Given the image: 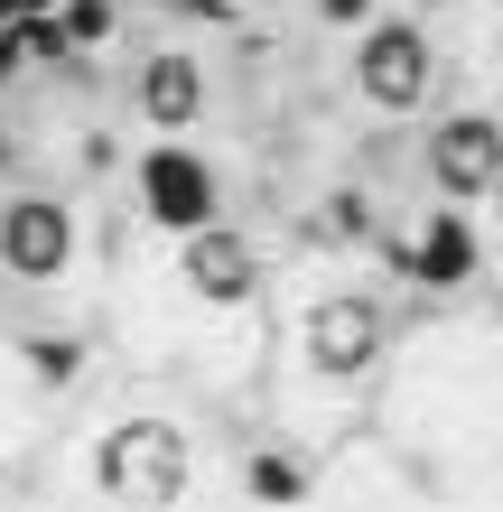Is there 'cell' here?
I'll list each match as a JSON object with an SVG mask.
<instances>
[{
    "mask_svg": "<svg viewBox=\"0 0 503 512\" xmlns=\"http://www.w3.org/2000/svg\"><path fill=\"white\" fill-rule=\"evenodd\" d=\"M373 261H382V280H401L420 308H466V298L485 289V270H494V233H485L476 205L420 196L401 224L373 233Z\"/></svg>",
    "mask_w": 503,
    "mask_h": 512,
    "instance_id": "cell-1",
    "label": "cell"
},
{
    "mask_svg": "<svg viewBox=\"0 0 503 512\" xmlns=\"http://www.w3.org/2000/svg\"><path fill=\"white\" fill-rule=\"evenodd\" d=\"M122 112L140 131H205V112H215V66H205V47L196 38H150L131 56Z\"/></svg>",
    "mask_w": 503,
    "mask_h": 512,
    "instance_id": "cell-8",
    "label": "cell"
},
{
    "mask_svg": "<svg viewBox=\"0 0 503 512\" xmlns=\"http://www.w3.org/2000/svg\"><path fill=\"white\" fill-rule=\"evenodd\" d=\"M494 177H503V103H448V112H429V131H420V187L457 196V205H485Z\"/></svg>",
    "mask_w": 503,
    "mask_h": 512,
    "instance_id": "cell-7",
    "label": "cell"
},
{
    "mask_svg": "<svg viewBox=\"0 0 503 512\" xmlns=\"http://www.w3.org/2000/svg\"><path fill=\"white\" fill-rule=\"evenodd\" d=\"M476 10H503V0H476Z\"/></svg>",
    "mask_w": 503,
    "mask_h": 512,
    "instance_id": "cell-16",
    "label": "cell"
},
{
    "mask_svg": "<svg viewBox=\"0 0 503 512\" xmlns=\"http://www.w3.org/2000/svg\"><path fill=\"white\" fill-rule=\"evenodd\" d=\"M10 485H19V475H10V447H0V503H10Z\"/></svg>",
    "mask_w": 503,
    "mask_h": 512,
    "instance_id": "cell-15",
    "label": "cell"
},
{
    "mask_svg": "<svg viewBox=\"0 0 503 512\" xmlns=\"http://www.w3.org/2000/svg\"><path fill=\"white\" fill-rule=\"evenodd\" d=\"M84 270V205L66 177H10L0 196V280L47 298Z\"/></svg>",
    "mask_w": 503,
    "mask_h": 512,
    "instance_id": "cell-5",
    "label": "cell"
},
{
    "mask_svg": "<svg viewBox=\"0 0 503 512\" xmlns=\"http://www.w3.org/2000/svg\"><path fill=\"white\" fill-rule=\"evenodd\" d=\"M159 280H168V298H177L196 326H205V317H233V308H261V298L280 289V280H271V243H261L243 215H215V224L177 233L168 261H159Z\"/></svg>",
    "mask_w": 503,
    "mask_h": 512,
    "instance_id": "cell-4",
    "label": "cell"
},
{
    "mask_svg": "<svg viewBox=\"0 0 503 512\" xmlns=\"http://www.w3.org/2000/svg\"><path fill=\"white\" fill-rule=\"evenodd\" d=\"M19 364L38 391H75L84 364H94V336L84 326H19Z\"/></svg>",
    "mask_w": 503,
    "mask_h": 512,
    "instance_id": "cell-10",
    "label": "cell"
},
{
    "mask_svg": "<svg viewBox=\"0 0 503 512\" xmlns=\"http://www.w3.org/2000/svg\"><path fill=\"white\" fill-rule=\"evenodd\" d=\"M56 19H66V38H75V56H103L112 38H122V19H131V0H56Z\"/></svg>",
    "mask_w": 503,
    "mask_h": 512,
    "instance_id": "cell-11",
    "label": "cell"
},
{
    "mask_svg": "<svg viewBox=\"0 0 503 512\" xmlns=\"http://www.w3.org/2000/svg\"><path fill=\"white\" fill-rule=\"evenodd\" d=\"M233 494H243V503H317V457L289 429L243 438V457H233Z\"/></svg>",
    "mask_w": 503,
    "mask_h": 512,
    "instance_id": "cell-9",
    "label": "cell"
},
{
    "mask_svg": "<svg viewBox=\"0 0 503 512\" xmlns=\"http://www.w3.org/2000/svg\"><path fill=\"white\" fill-rule=\"evenodd\" d=\"M224 159L215 149H196L187 131H150L131 159V224L150 233V243H177V233L215 224L224 215Z\"/></svg>",
    "mask_w": 503,
    "mask_h": 512,
    "instance_id": "cell-6",
    "label": "cell"
},
{
    "mask_svg": "<svg viewBox=\"0 0 503 512\" xmlns=\"http://www.w3.org/2000/svg\"><path fill=\"white\" fill-rule=\"evenodd\" d=\"M364 19H382V0H308V28H336V38H354Z\"/></svg>",
    "mask_w": 503,
    "mask_h": 512,
    "instance_id": "cell-12",
    "label": "cell"
},
{
    "mask_svg": "<svg viewBox=\"0 0 503 512\" xmlns=\"http://www.w3.org/2000/svg\"><path fill=\"white\" fill-rule=\"evenodd\" d=\"M485 233H494V252H503V177L485 187Z\"/></svg>",
    "mask_w": 503,
    "mask_h": 512,
    "instance_id": "cell-14",
    "label": "cell"
},
{
    "mask_svg": "<svg viewBox=\"0 0 503 512\" xmlns=\"http://www.w3.org/2000/svg\"><path fill=\"white\" fill-rule=\"evenodd\" d=\"M0 177H19V122H10V103H0Z\"/></svg>",
    "mask_w": 503,
    "mask_h": 512,
    "instance_id": "cell-13",
    "label": "cell"
},
{
    "mask_svg": "<svg viewBox=\"0 0 503 512\" xmlns=\"http://www.w3.org/2000/svg\"><path fill=\"white\" fill-rule=\"evenodd\" d=\"M196 419L187 410H168V401H140L122 410L112 429L94 438V494L103 503H140V512H159V503H187L196 494Z\"/></svg>",
    "mask_w": 503,
    "mask_h": 512,
    "instance_id": "cell-3",
    "label": "cell"
},
{
    "mask_svg": "<svg viewBox=\"0 0 503 512\" xmlns=\"http://www.w3.org/2000/svg\"><path fill=\"white\" fill-rule=\"evenodd\" d=\"M438 94H448V47H438V28L420 10H382L345 38V103L373 131H401L420 112H438Z\"/></svg>",
    "mask_w": 503,
    "mask_h": 512,
    "instance_id": "cell-2",
    "label": "cell"
}]
</instances>
